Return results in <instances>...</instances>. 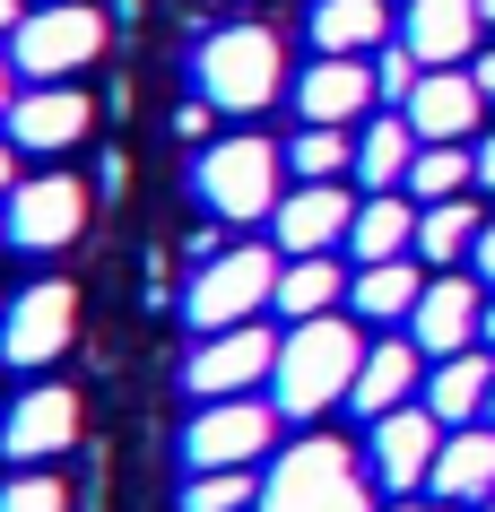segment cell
<instances>
[{
	"mask_svg": "<svg viewBox=\"0 0 495 512\" xmlns=\"http://www.w3.org/2000/svg\"><path fill=\"white\" fill-rule=\"evenodd\" d=\"M357 365H365V339L348 313H322V322H287L278 339V365H270V408L278 417H322L357 391Z\"/></svg>",
	"mask_w": 495,
	"mask_h": 512,
	"instance_id": "6da1fadb",
	"label": "cell"
},
{
	"mask_svg": "<svg viewBox=\"0 0 495 512\" xmlns=\"http://www.w3.org/2000/svg\"><path fill=\"white\" fill-rule=\"evenodd\" d=\"M252 512H374V469L357 460V443L304 434V443H287V452L270 460Z\"/></svg>",
	"mask_w": 495,
	"mask_h": 512,
	"instance_id": "7a4b0ae2",
	"label": "cell"
},
{
	"mask_svg": "<svg viewBox=\"0 0 495 512\" xmlns=\"http://www.w3.org/2000/svg\"><path fill=\"white\" fill-rule=\"evenodd\" d=\"M287 148H270L261 131H235V139H209L192 157V191L200 209L218 217V226H270L278 200H287Z\"/></svg>",
	"mask_w": 495,
	"mask_h": 512,
	"instance_id": "3957f363",
	"label": "cell"
},
{
	"mask_svg": "<svg viewBox=\"0 0 495 512\" xmlns=\"http://www.w3.org/2000/svg\"><path fill=\"white\" fill-rule=\"evenodd\" d=\"M278 270H287L278 243H226L218 261H200V270H192V287H183V322H192L200 339L261 322V313L278 304Z\"/></svg>",
	"mask_w": 495,
	"mask_h": 512,
	"instance_id": "277c9868",
	"label": "cell"
},
{
	"mask_svg": "<svg viewBox=\"0 0 495 512\" xmlns=\"http://www.w3.org/2000/svg\"><path fill=\"white\" fill-rule=\"evenodd\" d=\"M192 87L209 96L218 113H261L278 105V87H287V44H278L270 27H218V35H200V53H192Z\"/></svg>",
	"mask_w": 495,
	"mask_h": 512,
	"instance_id": "5b68a950",
	"label": "cell"
},
{
	"mask_svg": "<svg viewBox=\"0 0 495 512\" xmlns=\"http://www.w3.org/2000/svg\"><path fill=\"white\" fill-rule=\"evenodd\" d=\"M105 9H87V0H44L27 9V27L9 35V61H18V79L27 87H53V79H79L87 61L105 53Z\"/></svg>",
	"mask_w": 495,
	"mask_h": 512,
	"instance_id": "8992f818",
	"label": "cell"
},
{
	"mask_svg": "<svg viewBox=\"0 0 495 512\" xmlns=\"http://www.w3.org/2000/svg\"><path fill=\"white\" fill-rule=\"evenodd\" d=\"M0 217H9V252L53 261V252H70L87 235V183L79 174H18V191L0 200Z\"/></svg>",
	"mask_w": 495,
	"mask_h": 512,
	"instance_id": "52a82bcc",
	"label": "cell"
},
{
	"mask_svg": "<svg viewBox=\"0 0 495 512\" xmlns=\"http://www.w3.org/2000/svg\"><path fill=\"white\" fill-rule=\"evenodd\" d=\"M70 339H79V287L70 278H35L0 313V365H18V374H44Z\"/></svg>",
	"mask_w": 495,
	"mask_h": 512,
	"instance_id": "ba28073f",
	"label": "cell"
},
{
	"mask_svg": "<svg viewBox=\"0 0 495 512\" xmlns=\"http://www.w3.org/2000/svg\"><path fill=\"white\" fill-rule=\"evenodd\" d=\"M61 452H79V391L70 382H27L0 417V460L9 469H53Z\"/></svg>",
	"mask_w": 495,
	"mask_h": 512,
	"instance_id": "9c48e42d",
	"label": "cell"
},
{
	"mask_svg": "<svg viewBox=\"0 0 495 512\" xmlns=\"http://www.w3.org/2000/svg\"><path fill=\"white\" fill-rule=\"evenodd\" d=\"M278 443V408L270 400H209L183 426V460L192 469H252Z\"/></svg>",
	"mask_w": 495,
	"mask_h": 512,
	"instance_id": "30bf717a",
	"label": "cell"
},
{
	"mask_svg": "<svg viewBox=\"0 0 495 512\" xmlns=\"http://www.w3.org/2000/svg\"><path fill=\"white\" fill-rule=\"evenodd\" d=\"M270 365H278V330L244 322V330H218V339L192 348L183 391H192V400H252V382H270Z\"/></svg>",
	"mask_w": 495,
	"mask_h": 512,
	"instance_id": "8fae6325",
	"label": "cell"
},
{
	"mask_svg": "<svg viewBox=\"0 0 495 512\" xmlns=\"http://www.w3.org/2000/svg\"><path fill=\"white\" fill-rule=\"evenodd\" d=\"M443 417L426 400H409V408H391V417H374V486H391V495H417V486L435 478V452H443Z\"/></svg>",
	"mask_w": 495,
	"mask_h": 512,
	"instance_id": "7c38bea8",
	"label": "cell"
},
{
	"mask_svg": "<svg viewBox=\"0 0 495 512\" xmlns=\"http://www.w3.org/2000/svg\"><path fill=\"white\" fill-rule=\"evenodd\" d=\"M87 122H96V105H87L70 79H53V87H18V105H9V148H27V157H61V148H79L87 139Z\"/></svg>",
	"mask_w": 495,
	"mask_h": 512,
	"instance_id": "4fadbf2b",
	"label": "cell"
},
{
	"mask_svg": "<svg viewBox=\"0 0 495 512\" xmlns=\"http://www.w3.org/2000/svg\"><path fill=\"white\" fill-rule=\"evenodd\" d=\"M348 226H357V200H348V183H296L287 200H278V217H270V243L287 252V261H304V252L348 243Z\"/></svg>",
	"mask_w": 495,
	"mask_h": 512,
	"instance_id": "5bb4252c",
	"label": "cell"
},
{
	"mask_svg": "<svg viewBox=\"0 0 495 512\" xmlns=\"http://www.w3.org/2000/svg\"><path fill=\"white\" fill-rule=\"evenodd\" d=\"M409 339L426 356H469V339H487V296L469 287V278H426V296H417V313H409Z\"/></svg>",
	"mask_w": 495,
	"mask_h": 512,
	"instance_id": "9a60e30c",
	"label": "cell"
},
{
	"mask_svg": "<svg viewBox=\"0 0 495 512\" xmlns=\"http://www.w3.org/2000/svg\"><path fill=\"white\" fill-rule=\"evenodd\" d=\"M478 35H487L478 0H409V9H400V44H409L426 70H461V61L478 53Z\"/></svg>",
	"mask_w": 495,
	"mask_h": 512,
	"instance_id": "2e32d148",
	"label": "cell"
},
{
	"mask_svg": "<svg viewBox=\"0 0 495 512\" xmlns=\"http://www.w3.org/2000/svg\"><path fill=\"white\" fill-rule=\"evenodd\" d=\"M365 105H383V96H374V61H339V53H322V61L296 79V113H304V122L357 131Z\"/></svg>",
	"mask_w": 495,
	"mask_h": 512,
	"instance_id": "e0dca14e",
	"label": "cell"
},
{
	"mask_svg": "<svg viewBox=\"0 0 495 512\" xmlns=\"http://www.w3.org/2000/svg\"><path fill=\"white\" fill-rule=\"evenodd\" d=\"M400 113H409V131L426 139V148H443V139H469V131H478L487 87L469 79V70H426V79H417V96H409Z\"/></svg>",
	"mask_w": 495,
	"mask_h": 512,
	"instance_id": "ac0fdd59",
	"label": "cell"
},
{
	"mask_svg": "<svg viewBox=\"0 0 495 512\" xmlns=\"http://www.w3.org/2000/svg\"><path fill=\"white\" fill-rule=\"evenodd\" d=\"M409 400H426V348H417V339H383V348H365L348 408L374 426V417H391V408H409Z\"/></svg>",
	"mask_w": 495,
	"mask_h": 512,
	"instance_id": "d6986e66",
	"label": "cell"
},
{
	"mask_svg": "<svg viewBox=\"0 0 495 512\" xmlns=\"http://www.w3.org/2000/svg\"><path fill=\"white\" fill-rule=\"evenodd\" d=\"M426 486L435 504H495V426H452Z\"/></svg>",
	"mask_w": 495,
	"mask_h": 512,
	"instance_id": "ffe728a7",
	"label": "cell"
},
{
	"mask_svg": "<svg viewBox=\"0 0 495 512\" xmlns=\"http://www.w3.org/2000/svg\"><path fill=\"white\" fill-rule=\"evenodd\" d=\"M348 252H357V270H374V261H409V252H417V200H409V191H365L357 226H348Z\"/></svg>",
	"mask_w": 495,
	"mask_h": 512,
	"instance_id": "44dd1931",
	"label": "cell"
},
{
	"mask_svg": "<svg viewBox=\"0 0 495 512\" xmlns=\"http://www.w3.org/2000/svg\"><path fill=\"white\" fill-rule=\"evenodd\" d=\"M304 35H313V53L365 61V53H383V44H391V9H383V0H313Z\"/></svg>",
	"mask_w": 495,
	"mask_h": 512,
	"instance_id": "7402d4cb",
	"label": "cell"
},
{
	"mask_svg": "<svg viewBox=\"0 0 495 512\" xmlns=\"http://www.w3.org/2000/svg\"><path fill=\"white\" fill-rule=\"evenodd\" d=\"M426 408H435L443 426H478V417L495 408V365L478 348H469V356H443L435 374H426Z\"/></svg>",
	"mask_w": 495,
	"mask_h": 512,
	"instance_id": "603a6c76",
	"label": "cell"
},
{
	"mask_svg": "<svg viewBox=\"0 0 495 512\" xmlns=\"http://www.w3.org/2000/svg\"><path fill=\"white\" fill-rule=\"evenodd\" d=\"M348 304V270L330 261V252H304V261H287L278 270V322H322V313H339Z\"/></svg>",
	"mask_w": 495,
	"mask_h": 512,
	"instance_id": "cb8c5ba5",
	"label": "cell"
},
{
	"mask_svg": "<svg viewBox=\"0 0 495 512\" xmlns=\"http://www.w3.org/2000/svg\"><path fill=\"white\" fill-rule=\"evenodd\" d=\"M417 148H426V139L409 131V113H374V122L357 131V183L365 191H400L409 165H417Z\"/></svg>",
	"mask_w": 495,
	"mask_h": 512,
	"instance_id": "d4e9b609",
	"label": "cell"
},
{
	"mask_svg": "<svg viewBox=\"0 0 495 512\" xmlns=\"http://www.w3.org/2000/svg\"><path fill=\"white\" fill-rule=\"evenodd\" d=\"M417 296H426V270L417 261H374V270L348 278V313L357 322H409Z\"/></svg>",
	"mask_w": 495,
	"mask_h": 512,
	"instance_id": "484cf974",
	"label": "cell"
},
{
	"mask_svg": "<svg viewBox=\"0 0 495 512\" xmlns=\"http://www.w3.org/2000/svg\"><path fill=\"white\" fill-rule=\"evenodd\" d=\"M478 226H487V217L469 209V200H435V209H417V261H435V270L469 261V252H478Z\"/></svg>",
	"mask_w": 495,
	"mask_h": 512,
	"instance_id": "4316f807",
	"label": "cell"
},
{
	"mask_svg": "<svg viewBox=\"0 0 495 512\" xmlns=\"http://www.w3.org/2000/svg\"><path fill=\"white\" fill-rule=\"evenodd\" d=\"M478 183V157H469L461 139H443V148H417V165H409V200L417 209H435V200H461V191Z\"/></svg>",
	"mask_w": 495,
	"mask_h": 512,
	"instance_id": "83f0119b",
	"label": "cell"
},
{
	"mask_svg": "<svg viewBox=\"0 0 495 512\" xmlns=\"http://www.w3.org/2000/svg\"><path fill=\"white\" fill-rule=\"evenodd\" d=\"M287 174H304V183H339V174H357V131L304 122V131L287 139Z\"/></svg>",
	"mask_w": 495,
	"mask_h": 512,
	"instance_id": "f1b7e54d",
	"label": "cell"
},
{
	"mask_svg": "<svg viewBox=\"0 0 495 512\" xmlns=\"http://www.w3.org/2000/svg\"><path fill=\"white\" fill-rule=\"evenodd\" d=\"M252 504H261L252 469H192V486H183V512H252Z\"/></svg>",
	"mask_w": 495,
	"mask_h": 512,
	"instance_id": "f546056e",
	"label": "cell"
},
{
	"mask_svg": "<svg viewBox=\"0 0 495 512\" xmlns=\"http://www.w3.org/2000/svg\"><path fill=\"white\" fill-rule=\"evenodd\" d=\"M0 512H70V486L53 469H18V478H0Z\"/></svg>",
	"mask_w": 495,
	"mask_h": 512,
	"instance_id": "4dcf8cb0",
	"label": "cell"
},
{
	"mask_svg": "<svg viewBox=\"0 0 495 512\" xmlns=\"http://www.w3.org/2000/svg\"><path fill=\"white\" fill-rule=\"evenodd\" d=\"M417 79H426V61H417L409 44H400V35H391L383 53H374V96H383V105H409V96H417Z\"/></svg>",
	"mask_w": 495,
	"mask_h": 512,
	"instance_id": "1f68e13d",
	"label": "cell"
},
{
	"mask_svg": "<svg viewBox=\"0 0 495 512\" xmlns=\"http://www.w3.org/2000/svg\"><path fill=\"white\" fill-rule=\"evenodd\" d=\"M209 96H192V105H174V139H200V148H209Z\"/></svg>",
	"mask_w": 495,
	"mask_h": 512,
	"instance_id": "d6a6232c",
	"label": "cell"
},
{
	"mask_svg": "<svg viewBox=\"0 0 495 512\" xmlns=\"http://www.w3.org/2000/svg\"><path fill=\"white\" fill-rule=\"evenodd\" d=\"M469 261H478V278H487V287H495V217H487V226H478V252H469Z\"/></svg>",
	"mask_w": 495,
	"mask_h": 512,
	"instance_id": "836d02e7",
	"label": "cell"
},
{
	"mask_svg": "<svg viewBox=\"0 0 495 512\" xmlns=\"http://www.w3.org/2000/svg\"><path fill=\"white\" fill-rule=\"evenodd\" d=\"M9 105H18V61H9V44H0V122H9Z\"/></svg>",
	"mask_w": 495,
	"mask_h": 512,
	"instance_id": "e575fe53",
	"label": "cell"
},
{
	"mask_svg": "<svg viewBox=\"0 0 495 512\" xmlns=\"http://www.w3.org/2000/svg\"><path fill=\"white\" fill-rule=\"evenodd\" d=\"M27 9H35V0H0V44H9V35L27 27Z\"/></svg>",
	"mask_w": 495,
	"mask_h": 512,
	"instance_id": "d590c367",
	"label": "cell"
},
{
	"mask_svg": "<svg viewBox=\"0 0 495 512\" xmlns=\"http://www.w3.org/2000/svg\"><path fill=\"white\" fill-rule=\"evenodd\" d=\"M18 191V148H9V131H0V200Z\"/></svg>",
	"mask_w": 495,
	"mask_h": 512,
	"instance_id": "8d00e7d4",
	"label": "cell"
},
{
	"mask_svg": "<svg viewBox=\"0 0 495 512\" xmlns=\"http://www.w3.org/2000/svg\"><path fill=\"white\" fill-rule=\"evenodd\" d=\"M478 183H487V191H495V131H487V139H478Z\"/></svg>",
	"mask_w": 495,
	"mask_h": 512,
	"instance_id": "74e56055",
	"label": "cell"
},
{
	"mask_svg": "<svg viewBox=\"0 0 495 512\" xmlns=\"http://www.w3.org/2000/svg\"><path fill=\"white\" fill-rule=\"evenodd\" d=\"M469 79L487 87V105H495V44H487V53H478V70H469Z\"/></svg>",
	"mask_w": 495,
	"mask_h": 512,
	"instance_id": "f35d334b",
	"label": "cell"
},
{
	"mask_svg": "<svg viewBox=\"0 0 495 512\" xmlns=\"http://www.w3.org/2000/svg\"><path fill=\"white\" fill-rule=\"evenodd\" d=\"M478 18H487V27H495V0H478Z\"/></svg>",
	"mask_w": 495,
	"mask_h": 512,
	"instance_id": "ab89813d",
	"label": "cell"
},
{
	"mask_svg": "<svg viewBox=\"0 0 495 512\" xmlns=\"http://www.w3.org/2000/svg\"><path fill=\"white\" fill-rule=\"evenodd\" d=\"M0 252H9V217H0Z\"/></svg>",
	"mask_w": 495,
	"mask_h": 512,
	"instance_id": "60d3db41",
	"label": "cell"
},
{
	"mask_svg": "<svg viewBox=\"0 0 495 512\" xmlns=\"http://www.w3.org/2000/svg\"><path fill=\"white\" fill-rule=\"evenodd\" d=\"M487 339H495V304H487Z\"/></svg>",
	"mask_w": 495,
	"mask_h": 512,
	"instance_id": "b9f144b4",
	"label": "cell"
},
{
	"mask_svg": "<svg viewBox=\"0 0 495 512\" xmlns=\"http://www.w3.org/2000/svg\"><path fill=\"white\" fill-rule=\"evenodd\" d=\"M0 313H9V296H0Z\"/></svg>",
	"mask_w": 495,
	"mask_h": 512,
	"instance_id": "7bdbcfd3",
	"label": "cell"
},
{
	"mask_svg": "<svg viewBox=\"0 0 495 512\" xmlns=\"http://www.w3.org/2000/svg\"><path fill=\"white\" fill-rule=\"evenodd\" d=\"M478 512H495V504H478Z\"/></svg>",
	"mask_w": 495,
	"mask_h": 512,
	"instance_id": "ee69618b",
	"label": "cell"
},
{
	"mask_svg": "<svg viewBox=\"0 0 495 512\" xmlns=\"http://www.w3.org/2000/svg\"><path fill=\"white\" fill-rule=\"evenodd\" d=\"M487 417H495V408H487Z\"/></svg>",
	"mask_w": 495,
	"mask_h": 512,
	"instance_id": "f6af8a7d",
	"label": "cell"
}]
</instances>
